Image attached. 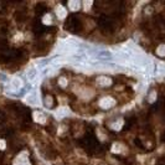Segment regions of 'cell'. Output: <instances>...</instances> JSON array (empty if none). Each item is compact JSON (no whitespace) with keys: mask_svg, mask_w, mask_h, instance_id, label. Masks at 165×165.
<instances>
[{"mask_svg":"<svg viewBox=\"0 0 165 165\" xmlns=\"http://www.w3.org/2000/svg\"><path fill=\"white\" fill-rule=\"evenodd\" d=\"M59 85H60L61 87H66V86H67V81H66L65 77H61V78L59 80Z\"/></svg>","mask_w":165,"mask_h":165,"instance_id":"cell-16","label":"cell"},{"mask_svg":"<svg viewBox=\"0 0 165 165\" xmlns=\"http://www.w3.org/2000/svg\"><path fill=\"white\" fill-rule=\"evenodd\" d=\"M70 114V111L68 108H66V107H61V108H59V111L55 112V115L57 119H62L63 117H66V115Z\"/></svg>","mask_w":165,"mask_h":165,"instance_id":"cell-7","label":"cell"},{"mask_svg":"<svg viewBox=\"0 0 165 165\" xmlns=\"http://www.w3.org/2000/svg\"><path fill=\"white\" fill-rule=\"evenodd\" d=\"M120 148H122L120 144L115 143V144H113V146H112V152H113V153H120Z\"/></svg>","mask_w":165,"mask_h":165,"instance_id":"cell-15","label":"cell"},{"mask_svg":"<svg viewBox=\"0 0 165 165\" xmlns=\"http://www.w3.org/2000/svg\"><path fill=\"white\" fill-rule=\"evenodd\" d=\"M42 22L45 24V25H50V24L52 22V18H51V15H50V14H46V15H44V18H42Z\"/></svg>","mask_w":165,"mask_h":165,"instance_id":"cell-13","label":"cell"},{"mask_svg":"<svg viewBox=\"0 0 165 165\" xmlns=\"http://www.w3.org/2000/svg\"><path fill=\"white\" fill-rule=\"evenodd\" d=\"M158 54H159V55H165V46H164V45L159 46V48H158Z\"/></svg>","mask_w":165,"mask_h":165,"instance_id":"cell-17","label":"cell"},{"mask_svg":"<svg viewBox=\"0 0 165 165\" xmlns=\"http://www.w3.org/2000/svg\"><path fill=\"white\" fill-rule=\"evenodd\" d=\"M97 85L101 86V87H108L112 85V80L107 76H101L97 78Z\"/></svg>","mask_w":165,"mask_h":165,"instance_id":"cell-6","label":"cell"},{"mask_svg":"<svg viewBox=\"0 0 165 165\" xmlns=\"http://www.w3.org/2000/svg\"><path fill=\"white\" fill-rule=\"evenodd\" d=\"M92 4H93L92 1H85V3H83V5H85V7H86V10H88V9H89V6L92 5Z\"/></svg>","mask_w":165,"mask_h":165,"instance_id":"cell-19","label":"cell"},{"mask_svg":"<svg viewBox=\"0 0 165 165\" xmlns=\"http://www.w3.org/2000/svg\"><path fill=\"white\" fill-rule=\"evenodd\" d=\"M37 75H39V71H37L35 67H30V68H28V71H26V76H28V78H29L30 81H35L36 77H37Z\"/></svg>","mask_w":165,"mask_h":165,"instance_id":"cell-9","label":"cell"},{"mask_svg":"<svg viewBox=\"0 0 165 165\" xmlns=\"http://www.w3.org/2000/svg\"><path fill=\"white\" fill-rule=\"evenodd\" d=\"M22 87H24V83H22V81L19 77H14L10 81V88H11V91H20V89H22Z\"/></svg>","mask_w":165,"mask_h":165,"instance_id":"cell-5","label":"cell"},{"mask_svg":"<svg viewBox=\"0 0 165 165\" xmlns=\"http://www.w3.org/2000/svg\"><path fill=\"white\" fill-rule=\"evenodd\" d=\"M115 104V101L113 100L112 97H103L102 100L100 101V107L103 109H109Z\"/></svg>","mask_w":165,"mask_h":165,"instance_id":"cell-3","label":"cell"},{"mask_svg":"<svg viewBox=\"0 0 165 165\" xmlns=\"http://www.w3.org/2000/svg\"><path fill=\"white\" fill-rule=\"evenodd\" d=\"M34 119L39 123H41V124H44V123H46V117H45V114L42 112H34Z\"/></svg>","mask_w":165,"mask_h":165,"instance_id":"cell-10","label":"cell"},{"mask_svg":"<svg viewBox=\"0 0 165 165\" xmlns=\"http://www.w3.org/2000/svg\"><path fill=\"white\" fill-rule=\"evenodd\" d=\"M123 124H124V122H123L122 119H119V120L112 122L111 124H109V128H111V129H113V130H120V129H122V127H123Z\"/></svg>","mask_w":165,"mask_h":165,"instance_id":"cell-12","label":"cell"},{"mask_svg":"<svg viewBox=\"0 0 165 165\" xmlns=\"http://www.w3.org/2000/svg\"><path fill=\"white\" fill-rule=\"evenodd\" d=\"M14 165H30L29 154L26 152H22L21 154H19L14 160Z\"/></svg>","mask_w":165,"mask_h":165,"instance_id":"cell-2","label":"cell"},{"mask_svg":"<svg viewBox=\"0 0 165 165\" xmlns=\"http://www.w3.org/2000/svg\"><path fill=\"white\" fill-rule=\"evenodd\" d=\"M26 102L30 106H37V104H40L39 94H37L36 91H31V93H29V96L26 97Z\"/></svg>","mask_w":165,"mask_h":165,"instance_id":"cell-4","label":"cell"},{"mask_svg":"<svg viewBox=\"0 0 165 165\" xmlns=\"http://www.w3.org/2000/svg\"><path fill=\"white\" fill-rule=\"evenodd\" d=\"M52 104H54L52 98H51L50 96H46V97H45V106H46V107H52Z\"/></svg>","mask_w":165,"mask_h":165,"instance_id":"cell-14","label":"cell"},{"mask_svg":"<svg viewBox=\"0 0 165 165\" xmlns=\"http://www.w3.org/2000/svg\"><path fill=\"white\" fill-rule=\"evenodd\" d=\"M59 51L63 55H75L78 52V45L72 40H66L61 41L59 46Z\"/></svg>","mask_w":165,"mask_h":165,"instance_id":"cell-1","label":"cell"},{"mask_svg":"<svg viewBox=\"0 0 165 165\" xmlns=\"http://www.w3.org/2000/svg\"><path fill=\"white\" fill-rule=\"evenodd\" d=\"M68 9L72 10V11H77L81 9V3L78 1V0H71V1H68Z\"/></svg>","mask_w":165,"mask_h":165,"instance_id":"cell-11","label":"cell"},{"mask_svg":"<svg viewBox=\"0 0 165 165\" xmlns=\"http://www.w3.org/2000/svg\"><path fill=\"white\" fill-rule=\"evenodd\" d=\"M154 97H155V93H154V92H153V93H152V94H150V101H152V102H153V101H154Z\"/></svg>","mask_w":165,"mask_h":165,"instance_id":"cell-20","label":"cell"},{"mask_svg":"<svg viewBox=\"0 0 165 165\" xmlns=\"http://www.w3.org/2000/svg\"><path fill=\"white\" fill-rule=\"evenodd\" d=\"M5 148H6V143L4 142L3 139H0V149H1V150H4Z\"/></svg>","mask_w":165,"mask_h":165,"instance_id":"cell-18","label":"cell"},{"mask_svg":"<svg viewBox=\"0 0 165 165\" xmlns=\"http://www.w3.org/2000/svg\"><path fill=\"white\" fill-rule=\"evenodd\" d=\"M56 15H57V18H59L60 20H63L66 16H67V10H66L62 5H59L56 7Z\"/></svg>","mask_w":165,"mask_h":165,"instance_id":"cell-8","label":"cell"}]
</instances>
